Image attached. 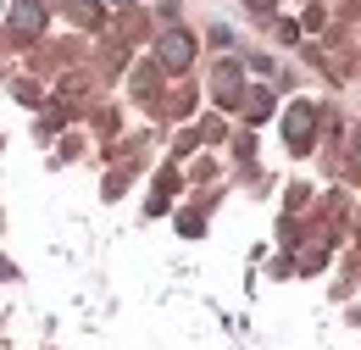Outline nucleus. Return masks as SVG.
I'll return each mask as SVG.
<instances>
[{"instance_id": "f257e3e1", "label": "nucleus", "mask_w": 361, "mask_h": 350, "mask_svg": "<svg viewBox=\"0 0 361 350\" xmlns=\"http://www.w3.org/2000/svg\"><path fill=\"white\" fill-rule=\"evenodd\" d=\"M39 23H45L39 0H17V6H11V28H17V34H39Z\"/></svg>"}, {"instance_id": "f03ea898", "label": "nucleus", "mask_w": 361, "mask_h": 350, "mask_svg": "<svg viewBox=\"0 0 361 350\" xmlns=\"http://www.w3.org/2000/svg\"><path fill=\"white\" fill-rule=\"evenodd\" d=\"M189 50H195L189 34H161V61H167V67H183V61H189Z\"/></svg>"}, {"instance_id": "7ed1b4c3", "label": "nucleus", "mask_w": 361, "mask_h": 350, "mask_svg": "<svg viewBox=\"0 0 361 350\" xmlns=\"http://www.w3.org/2000/svg\"><path fill=\"white\" fill-rule=\"evenodd\" d=\"M306 123H312V111H306V106H300V111H295V117H289V139H295V145H300V139H306Z\"/></svg>"}]
</instances>
